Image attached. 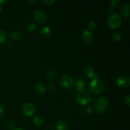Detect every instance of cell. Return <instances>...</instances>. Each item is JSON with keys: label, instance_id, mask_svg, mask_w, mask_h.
Listing matches in <instances>:
<instances>
[{"label": "cell", "instance_id": "obj_1", "mask_svg": "<svg viewBox=\"0 0 130 130\" xmlns=\"http://www.w3.org/2000/svg\"><path fill=\"white\" fill-rule=\"evenodd\" d=\"M105 89V84L102 80L95 79L92 80L90 84V90L93 93L100 94L102 93Z\"/></svg>", "mask_w": 130, "mask_h": 130}, {"label": "cell", "instance_id": "obj_2", "mask_svg": "<svg viewBox=\"0 0 130 130\" xmlns=\"http://www.w3.org/2000/svg\"><path fill=\"white\" fill-rule=\"evenodd\" d=\"M109 108V102L108 100L104 96H100L98 98L95 102V110L98 113H104L106 112Z\"/></svg>", "mask_w": 130, "mask_h": 130}, {"label": "cell", "instance_id": "obj_3", "mask_svg": "<svg viewBox=\"0 0 130 130\" xmlns=\"http://www.w3.org/2000/svg\"><path fill=\"white\" fill-rule=\"evenodd\" d=\"M122 24V18L119 14L114 13L109 16L108 19V25L112 29H116Z\"/></svg>", "mask_w": 130, "mask_h": 130}, {"label": "cell", "instance_id": "obj_4", "mask_svg": "<svg viewBox=\"0 0 130 130\" xmlns=\"http://www.w3.org/2000/svg\"><path fill=\"white\" fill-rule=\"evenodd\" d=\"M91 100V95L90 93L86 90L78 93L76 95V101L81 105H86Z\"/></svg>", "mask_w": 130, "mask_h": 130}, {"label": "cell", "instance_id": "obj_5", "mask_svg": "<svg viewBox=\"0 0 130 130\" xmlns=\"http://www.w3.org/2000/svg\"><path fill=\"white\" fill-rule=\"evenodd\" d=\"M60 85L64 88H71L74 85V80L68 75H63L61 76L59 79Z\"/></svg>", "mask_w": 130, "mask_h": 130}, {"label": "cell", "instance_id": "obj_6", "mask_svg": "<svg viewBox=\"0 0 130 130\" xmlns=\"http://www.w3.org/2000/svg\"><path fill=\"white\" fill-rule=\"evenodd\" d=\"M22 111L23 114L27 117H31L35 113V108L34 105L29 102L23 104L22 107Z\"/></svg>", "mask_w": 130, "mask_h": 130}, {"label": "cell", "instance_id": "obj_7", "mask_svg": "<svg viewBox=\"0 0 130 130\" xmlns=\"http://www.w3.org/2000/svg\"><path fill=\"white\" fill-rule=\"evenodd\" d=\"M33 17L36 22L40 24L45 22L47 20L46 14L42 10H36L34 11L33 14Z\"/></svg>", "mask_w": 130, "mask_h": 130}, {"label": "cell", "instance_id": "obj_8", "mask_svg": "<svg viewBox=\"0 0 130 130\" xmlns=\"http://www.w3.org/2000/svg\"><path fill=\"white\" fill-rule=\"evenodd\" d=\"M117 85L122 88H126L130 85V78L126 76H121L117 79Z\"/></svg>", "mask_w": 130, "mask_h": 130}, {"label": "cell", "instance_id": "obj_9", "mask_svg": "<svg viewBox=\"0 0 130 130\" xmlns=\"http://www.w3.org/2000/svg\"><path fill=\"white\" fill-rule=\"evenodd\" d=\"M84 73L88 77L92 80L97 79L99 77V74L94 71L93 69L90 66H86L84 68Z\"/></svg>", "mask_w": 130, "mask_h": 130}, {"label": "cell", "instance_id": "obj_10", "mask_svg": "<svg viewBox=\"0 0 130 130\" xmlns=\"http://www.w3.org/2000/svg\"><path fill=\"white\" fill-rule=\"evenodd\" d=\"M86 86V81L84 79H79L76 81V89L78 93L81 92L85 90Z\"/></svg>", "mask_w": 130, "mask_h": 130}, {"label": "cell", "instance_id": "obj_11", "mask_svg": "<svg viewBox=\"0 0 130 130\" xmlns=\"http://www.w3.org/2000/svg\"><path fill=\"white\" fill-rule=\"evenodd\" d=\"M93 38V34L90 30H86L83 32V39L84 41L86 43H90L92 41Z\"/></svg>", "mask_w": 130, "mask_h": 130}, {"label": "cell", "instance_id": "obj_12", "mask_svg": "<svg viewBox=\"0 0 130 130\" xmlns=\"http://www.w3.org/2000/svg\"><path fill=\"white\" fill-rule=\"evenodd\" d=\"M129 4L128 3H125L123 5L121 8V13L124 17L129 18L130 16V11H129Z\"/></svg>", "mask_w": 130, "mask_h": 130}, {"label": "cell", "instance_id": "obj_13", "mask_svg": "<svg viewBox=\"0 0 130 130\" xmlns=\"http://www.w3.org/2000/svg\"><path fill=\"white\" fill-rule=\"evenodd\" d=\"M40 32L42 34V36H43L44 37H49L52 34V31L49 26L45 25V26H43L41 28Z\"/></svg>", "mask_w": 130, "mask_h": 130}, {"label": "cell", "instance_id": "obj_14", "mask_svg": "<svg viewBox=\"0 0 130 130\" xmlns=\"http://www.w3.org/2000/svg\"><path fill=\"white\" fill-rule=\"evenodd\" d=\"M34 91L38 95H41L45 93L46 89L42 84L38 83L34 86Z\"/></svg>", "mask_w": 130, "mask_h": 130}, {"label": "cell", "instance_id": "obj_15", "mask_svg": "<svg viewBox=\"0 0 130 130\" xmlns=\"http://www.w3.org/2000/svg\"><path fill=\"white\" fill-rule=\"evenodd\" d=\"M56 128L57 130H68L69 125L64 121H58L56 124Z\"/></svg>", "mask_w": 130, "mask_h": 130}, {"label": "cell", "instance_id": "obj_16", "mask_svg": "<svg viewBox=\"0 0 130 130\" xmlns=\"http://www.w3.org/2000/svg\"><path fill=\"white\" fill-rule=\"evenodd\" d=\"M46 76L47 79L50 81L55 79L57 77V73H56L55 71L52 69H49L46 72Z\"/></svg>", "mask_w": 130, "mask_h": 130}, {"label": "cell", "instance_id": "obj_17", "mask_svg": "<svg viewBox=\"0 0 130 130\" xmlns=\"http://www.w3.org/2000/svg\"><path fill=\"white\" fill-rule=\"evenodd\" d=\"M21 37V34H20V32L17 31V30H14L12 31L10 34V38L11 40L14 41H17L19 40Z\"/></svg>", "mask_w": 130, "mask_h": 130}, {"label": "cell", "instance_id": "obj_18", "mask_svg": "<svg viewBox=\"0 0 130 130\" xmlns=\"http://www.w3.org/2000/svg\"><path fill=\"white\" fill-rule=\"evenodd\" d=\"M43 122L44 120L41 116H36L33 119V123L36 126H41L43 124Z\"/></svg>", "mask_w": 130, "mask_h": 130}, {"label": "cell", "instance_id": "obj_19", "mask_svg": "<svg viewBox=\"0 0 130 130\" xmlns=\"http://www.w3.org/2000/svg\"><path fill=\"white\" fill-rule=\"evenodd\" d=\"M6 39V34L3 30L0 29V44L5 42Z\"/></svg>", "mask_w": 130, "mask_h": 130}, {"label": "cell", "instance_id": "obj_20", "mask_svg": "<svg viewBox=\"0 0 130 130\" xmlns=\"http://www.w3.org/2000/svg\"><path fill=\"white\" fill-rule=\"evenodd\" d=\"M122 39V34L121 33L116 32L112 34V39L116 42L120 41Z\"/></svg>", "mask_w": 130, "mask_h": 130}, {"label": "cell", "instance_id": "obj_21", "mask_svg": "<svg viewBox=\"0 0 130 130\" xmlns=\"http://www.w3.org/2000/svg\"><path fill=\"white\" fill-rule=\"evenodd\" d=\"M28 32H29L30 33H33L37 30V26L36 24H31L29 25L27 28Z\"/></svg>", "mask_w": 130, "mask_h": 130}, {"label": "cell", "instance_id": "obj_22", "mask_svg": "<svg viewBox=\"0 0 130 130\" xmlns=\"http://www.w3.org/2000/svg\"><path fill=\"white\" fill-rule=\"evenodd\" d=\"M48 90H49L51 93L55 92L56 90H57V87H56L55 85H54V84H50L48 86Z\"/></svg>", "mask_w": 130, "mask_h": 130}, {"label": "cell", "instance_id": "obj_23", "mask_svg": "<svg viewBox=\"0 0 130 130\" xmlns=\"http://www.w3.org/2000/svg\"><path fill=\"white\" fill-rule=\"evenodd\" d=\"M121 3V1L119 0H113V1H110V6L112 8H117L119 6V3Z\"/></svg>", "mask_w": 130, "mask_h": 130}, {"label": "cell", "instance_id": "obj_24", "mask_svg": "<svg viewBox=\"0 0 130 130\" xmlns=\"http://www.w3.org/2000/svg\"><path fill=\"white\" fill-rule=\"evenodd\" d=\"M124 103L126 107H129L130 105V96L129 95H127V96H125L124 99Z\"/></svg>", "mask_w": 130, "mask_h": 130}, {"label": "cell", "instance_id": "obj_25", "mask_svg": "<svg viewBox=\"0 0 130 130\" xmlns=\"http://www.w3.org/2000/svg\"><path fill=\"white\" fill-rule=\"evenodd\" d=\"M88 29H90V30H94L96 28V24L94 22H90L88 25Z\"/></svg>", "mask_w": 130, "mask_h": 130}, {"label": "cell", "instance_id": "obj_26", "mask_svg": "<svg viewBox=\"0 0 130 130\" xmlns=\"http://www.w3.org/2000/svg\"><path fill=\"white\" fill-rule=\"evenodd\" d=\"M83 110H84V111H85V112L86 113V114H90L92 113V109H91V107H90V106L85 107L83 109Z\"/></svg>", "mask_w": 130, "mask_h": 130}, {"label": "cell", "instance_id": "obj_27", "mask_svg": "<svg viewBox=\"0 0 130 130\" xmlns=\"http://www.w3.org/2000/svg\"><path fill=\"white\" fill-rule=\"evenodd\" d=\"M6 126L8 127V128H9L10 129H13L15 128V124L13 123V122L12 121H7V123H6Z\"/></svg>", "mask_w": 130, "mask_h": 130}, {"label": "cell", "instance_id": "obj_28", "mask_svg": "<svg viewBox=\"0 0 130 130\" xmlns=\"http://www.w3.org/2000/svg\"><path fill=\"white\" fill-rule=\"evenodd\" d=\"M42 2L44 3V4H46V5H52V3H54L55 2V0H43V1H42Z\"/></svg>", "mask_w": 130, "mask_h": 130}, {"label": "cell", "instance_id": "obj_29", "mask_svg": "<svg viewBox=\"0 0 130 130\" xmlns=\"http://www.w3.org/2000/svg\"><path fill=\"white\" fill-rule=\"evenodd\" d=\"M5 108H4L3 106H1V105H0V118L2 117L5 114Z\"/></svg>", "mask_w": 130, "mask_h": 130}, {"label": "cell", "instance_id": "obj_30", "mask_svg": "<svg viewBox=\"0 0 130 130\" xmlns=\"http://www.w3.org/2000/svg\"><path fill=\"white\" fill-rule=\"evenodd\" d=\"M5 2H6V1H0V4L4 3Z\"/></svg>", "mask_w": 130, "mask_h": 130}, {"label": "cell", "instance_id": "obj_31", "mask_svg": "<svg viewBox=\"0 0 130 130\" xmlns=\"http://www.w3.org/2000/svg\"><path fill=\"white\" fill-rule=\"evenodd\" d=\"M15 130H24V129H22V128H17V129H15Z\"/></svg>", "mask_w": 130, "mask_h": 130}, {"label": "cell", "instance_id": "obj_32", "mask_svg": "<svg viewBox=\"0 0 130 130\" xmlns=\"http://www.w3.org/2000/svg\"><path fill=\"white\" fill-rule=\"evenodd\" d=\"M1 11H2V8H1V5H0V13L1 12Z\"/></svg>", "mask_w": 130, "mask_h": 130}, {"label": "cell", "instance_id": "obj_33", "mask_svg": "<svg viewBox=\"0 0 130 130\" xmlns=\"http://www.w3.org/2000/svg\"><path fill=\"white\" fill-rule=\"evenodd\" d=\"M109 11H110V12H111V11H112L111 9H109Z\"/></svg>", "mask_w": 130, "mask_h": 130}]
</instances>
